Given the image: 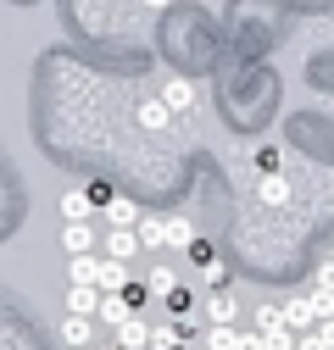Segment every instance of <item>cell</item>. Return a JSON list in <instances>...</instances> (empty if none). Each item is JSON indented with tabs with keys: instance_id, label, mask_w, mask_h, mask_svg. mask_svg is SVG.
<instances>
[{
	"instance_id": "cell-26",
	"label": "cell",
	"mask_w": 334,
	"mask_h": 350,
	"mask_svg": "<svg viewBox=\"0 0 334 350\" xmlns=\"http://www.w3.org/2000/svg\"><path fill=\"white\" fill-rule=\"evenodd\" d=\"M329 261H334V250H329Z\"/></svg>"
},
{
	"instance_id": "cell-19",
	"label": "cell",
	"mask_w": 334,
	"mask_h": 350,
	"mask_svg": "<svg viewBox=\"0 0 334 350\" xmlns=\"http://www.w3.org/2000/svg\"><path fill=\"white\" fill-rule=\"evenodd\" d=\"M90 273H95V250H90V256H73V267H67V284H90Z\"/></svg>"
},
{
	"instance_id": "cell-7",
	"label": "cell",
	"mask_w": 334,
	"mask_h": 350,
	"mask_svg": "<svg viewBox=\"0 0 334 350\" xmlns=\"http://www.w3.org/2000/svg\"><path fill=\"white\" fill-rule=\"evenodd\" d=\"M140 200H129V195H106V228H134L140 223Z\"/></svg>"
},
{
	"instance_id": "cell-23",
	"label": "cell",
	"mask_w": 334,
	"mask_h": 350,
	"mask_svg": "<svg viewBox=\"0 0 334 350\" xmlns=\"http://www.w3.org/2000/svg\"><path fill=\"white\" fill-rule=\"evenodd\" d=\"M318 339H323V345L334 350V317H329V323H318Z\"/></svg>"
},
{
	"instance_id": "cell-1",
	"label": "cell",
	"mask_w": 334,
	"mask_h": 350,
	"mask_svg": "<svg viewBox=\"0 0 334 350\" xmlns=\"http://www.w3.org/2000/svg\"><path fill=\"white\" fill-rule=\"evenodd\" d=\"M201 95H206V90H201V83L179 72V78H167V90H162L156 100H162L167 111H173V117H195V111H201Z\"/></svg>"
},
{
	"instance_id": "cell-5",
	"label": "cell",
	"mask_w": 334,
	"mask_h": 350,
	"mask_svg": "<svg viewBox=\"0 0 334 350\" xmlns=\"http://www.w3.org/2000/svg\"><path fill=\"white\" fill-rule=\"evenodd\" d=\"M101 256H112V261H134V256H140L134 228H106V234H101Z\"/></svg>"
},
{
	"instance_id": "cell-15",
	"label": "cell",
	"mask_w": 334,
	"mask_h": 350,
	"mask_svg": "<svg viewBox=\"0 0 334 350\" xmlns=\"http://www.w3.org/2000/svg\"><path fill=\"white\" fill-rule=\"evenodd\" d=\"M190 245H195V228L184 217H167V250H190Z\"/></svg>"
},
{
	"instance_id": "cell-11",
	"label": "cell",
	"mask_w": 334,
	"mask_h": 350,
	"mask_svg": "<svg viewBox=\"0 0 334 350\" xmlns=\"http://www.w3.org/2000/svg\"><path fill=\"white\" fill-rule=\"evenodd\" d=\"M129 317H134V300H129V295H101L95 323H112V328H117V323H129Z\"/></svg>"
},
{
	"instance_id": "cell-10",
	"label": "cell",
	"mask_w": 334,
	"mask_h": 350,
	"mask_svg": "<svg viewBox=\"0 0 334 350\" xmlns=\"http://www.w3.org/2000/svg\"><path fill=\"white\" fill-rule=\"evenodd\" d=\"M112 339H117V350H151V328H145L140 317L117 323V328H112Z\"/></svg>"
},
{
	"instance_id": "cell-8",
	"label": "cell",
	"mask_w": 334,
	"mask_h": 350,
	"mask_svg": "<svg viewBox=\"0 0 334 350\" xmlns=\"http://www.w3.org/2000/svg\"><path fill=\"white\" fill-rule=\"evenodd\" d=\"M134 239H140V256L151 250H167V223H162V217H140V223H134Z\"/></svg>"
},
{
	"instance_id": "cell-18",
	"label": "cell",
	"mask_w": 334,
	"mask_h": 350,
	"mask_svg": "<svg viewBox=\"0 0 334 350\" xmlns=\"http://www.w3.org/2000/svg\"><path fill=\"white\" fill-rule=\"evenodd\" d=\"M173 284H179V273H173V267H151V273H145V289H156V295H167Z\"/></svg>"
},
{
	"instance_id": "cell-21",
	"label": "cell",
	"mask_w": 334,
	"mask_h": 350,
	"mask_svg": "<svg viewBox=\"0 0 334 350\" xmlns=\"http://www.w3.org/2000/svg\"><path fill=\"white\" fill-rule=\"evenodd\" d=\"M296 350H329V345L318 339V328H307V334H296Z\"/></svg>"
},
{
	"instance_id": "cell-17",
	"label": "cell",
	"mask_w": 334,
	"mask_h": 350,
	"mask_svg": "<svg viewBox=\"0 0 334 350\" xmlns=\"http://www.w3.org/2000/svg\"><path fill=\"white\" fill-rule=\"evenodd\" d=\"M179 339H184V328H173V323L151 328V350H179Z\"/></svg>"
},
{
	"instance_id": "cell-12",
	"label": "cell",
	"mask_w": 334,
	"mask_h": 350,
	"mask_svg": "<svg viewBox=\"0 0 334 350\" xmlns=\"http://www.w3.org/2000/svg\"><path fill=\"white\" fill-rule=\"evenodd\" d=\"M95 306H101V289L95 284H67V312L73 317H95Z\"/></svg>"
},
{
	"instance_id": "cell-13",
	"label": "cell",
	"mask_w": 334,
	"mask_h": 350,
	"mask_svg": "<svg viewBox=\"0 0 334 350\" xmlns=\"http://www.w3.org/2000/svg\"><path fill=\"white\" fill-rule=\"evenodd\" d=\"M140 128H145V134H167V128H173V111L151 95V100H140Z\"/></svg>"
},
{
	"instance_id": "cell-24",
	"label": "cell",
	"mask_w": 334,
	"mask_h": 350,
	"mask_svg": "<svg viewBox=\"0 0 334 350\" xmlns=\"http://www.w3.org/2000/svg\"><path fill=\"white\" fill-rule=\"evenodd\" d=\"M167 6H173V0H145V12H167Z\"/></svg>"
},
{
	"instance_id": "cell-2",
	"label": "cell",
	"mask_w": 334,
	"mask_h": 350,
	"mask_svg": "<svg viewBox=\"0 0 334 350\" xmlns=\"http://www.w3.org/2000/svg\"><path fill=\"white\" fill-rule=\"evenodd\" d=\"M90 284H95L101 295H123V289H129V261L95 256V273H90Z\"/></svg>"
},
{
	"instance_id": "cell-9",
	"label": "cell",
	"mask_w": 334,
	"mask_h": 350,
	"mask_svg": "<svg viewBox=\"0 0 334 350\" xmlns=\"http://www.w3.org/2000/svg\"><path fill=\"white\" fill-rule=\"evenodd\" d=\"M95 334H101V328H95V317H73V312H67V323H62V345H67V350L95 345Z\"/></svg>"
},
{
	"instance_id": "cell-4",
	"label": "cell",
	"mask_w": 334,
	"mask_h": 350,
	"mask_svg": "<svg viewBox=\"0 0 334 350\" xmlns=\"http://www.w3.org/2000/svg\"><path fill=\"white\" fill-rule=\"evenodd\" d=\"M279 317H284V328H290V334H307V328H318L312 295H296V300H284V306H279Z\"/></svg>"
},
{
	"instance_id": "cell-3",
	"label": "cell",
	"mask_w": 334,
	"mask_h": 350,
	"mask_svg": "<svg viewBox=\"0 0 334 350\" xmlns=\"http://www.w3.org/2000/svg\"><path fill=\"white\" fill-rule=\"evenodd\" d=\"M206 323H240V295L229 284H212V295H206Z\"/></svg>"
},
{
	"instance_id": "cell-14",
	"label": "cell",
	"mask_w": 334,
	"mask_h": 350,
	"mask_svg": "<svg viewBox=\"0 0 334 350\" xmlns=\"http://www.w3.org/2000/svg\"><path fill=\"white\" fill-rule=\"evenodd\" d=\"M62 217H67V223H90V217H95L90 189H67V195H62Z\"/></svg>"
},
{
	"instance_id": "cell-20",
	"label": "cell",
	"mask_w": 334,
	"mask_h": 350,
	"mask_svg": "<svg viewBox=\"0 0 334 350\" xmlns=\"http://www.w3.org/2000/svg\"><path fill=\"white\" fill-rule=\"evenodd\" d=\"M234 350H262V334L257 328H234Z\"/></svg>"
},
{
	"instance_id": "cell-6",
	"label": "cell",
	"mask_w": 334,
	"mask_h": 350,
	"mask_svg": "<svg viewBox=\"0 0 334 350\" xmlns=\"http://www.w3.org/2000/svg\"><path fill=\"white\" fill-rule=\"evenodd\" d=\"M95 245H101L95 223H67V228H62V250H67V256H90Z\"/></svg>"
},
{
	"instance_id": "cell-22",
	"label": "cell",
	"mask_w": 334,
	"mask_h": 350,
	"mask_svg": "<svg viewBox=\"0 0 334 350\" xmlns=\"http://www.w3.org/2000/svg\"><path fill=\"white\" fill-rule=\"evenodd\" d=\"M312 289H334V261H323V267H318V278H312Z\"/></svg>"
},
{
	"instance_id": "cell-16",
	"label": "cell",
	"mask_w": 334,
	"mask_h": 350,
	"mask_svg": "<svg viewBox=\"0 0 334 350\" xmlns=\"http://www.w3.org/2000/svg\"><path fill=\"white\" fill-rule=\"evenodd\" d=\"M206 350H234V323H206Z\"/></svg>"
},
{
	"instance_id": "cell-25",
	"label": "cell",
	"mask_w": 334,
	"mask_h": 350,
	"mask_svg": "<svg viewBox=\"0 0 334 350\" xmlns=\"http://www.w3.org/2000/svg\"><path fill=\"white\" fill-rule=\"evenodd\" d=\"M78 350H95V345H78Z\"/></svg>"
}]
</instances>
